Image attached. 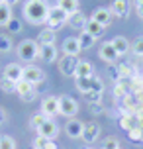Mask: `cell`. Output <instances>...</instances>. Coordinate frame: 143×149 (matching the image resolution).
Wrapping results in <instances>:
<instances>
[{"mask_svg":"<svg viewBox=\"0 0 143 149\" xmlns=\"http://www.w3.org/2000/svg\"><path fill=\"white\" fill-rule=\"evenodd\" d=\"M49 4L45 0H26L22 8V14L26 18V22H30L31 26H41L47 22L49 16Z\"/></svg>","mask_w":143,"mask_h":149,"instance_id":"obj_1","label":"cell"},{"mask_svg":"<svg viewBox=\"0 0 143 149\" xmlns=\"http://www.w3.org/2000/svg\"><path fill=\"white\" fill-rule=\"evenodd\" d=\"M16 53H18L20 61L31 65V63L39 57V43H37V41H33V39H24L22 43L16 47Z\"/></svg>","mask_w":143,"mask_h":149,"instance_id":"obj_2","label":"cell"},{"mask_svg":"<svg viewBox=\"0 0 143 149\" xmlns=\"http://www.w3.org/2000/svg\"><path fill=\"white\" fill-rule=\"evenodd\" d=\"M75 84L83 94H88V92H104V82H102V79H98L96 74L94 77H86V79H76L75 77Z\"/></svg>","mask_w":143,"mask_h":149,"instance_id":"obj_3","label":"cell"},{"mask_svg":"<svg viewBox=\"0 0 143 149\" xmlns=\"http://www.w3.org/2000/svg\"><path fill=\"white\" fill-rule=\"evenodd\" d=\"M69 22V14L67 12H63L59 6H51L49 8V16H47V22H45V28H49V30H59V28H63L65 24Z\"/></svg>","mask_w":143,"mask_h":149,"instance_id":"obj_4","label":"cell"},{"mask_svg":"<svg viewBox=\"0 0 143 149\" xmlns=\"http://www.w3.org/2000/svg\"><path fill=\"white\" fill-rule=\"evenodd\" d=\"M78 63H81V59H78L76 55H67V53H63L61 59H59V73L63 74V77H75Z\"/></svg>","mask_w":143,"mask_h":149,"instance_id":"obj_5","label":"cell"},{"mask_svg":"<svg viewBox=\"0 0 143 149\" xmlns=\"http://www.w3.org/2000/svg\"><path fill=\"white\" fill-rule=\"evenodd\" d=\"M76 112H78V104H76L75 98L69 96V94L59 96V114L61 116H67L71 120L73 116H76Z\"/></svg>","mask_w":143,"mask_h":149,"instance_id":"obj_6","label":"cell"},{"mask_svg":"<svg viewBox=\"0 0 143 149\" xmlns=\"http://www.w3.org/2000/svg\"><path fill=\"white\" fill-rule=\"evenodd\" d=\"M16 94L22 98L24 102H31L35 98V84H31V82L22 79L20 82H16Z\"/></svg>","mask_w":143,"mask_h":149,"instance_id":"obj_7","label":"cell"},{"mask_svg":"<svg viewBox=\"0 0 143 149\" xmlns=\"http://www.w3.org/2000/svg\"><path fill=\"white\" fill-rule=\"evenodd\" d=\"M98 55H100V59L106 61L108 65H114L116 61L120 59V53L116 51V47L112 45V41H104V43L100 45V51H98Z\"/></svg>","mask_w":143,"mask_h":149,"instance_id":"obj_8","label":"cell"},{"mask_svg":"<svg viewBox=\"0 0 143 149\" xmlns=\"http://www.w3.org/2000/svg\"><path fill=\"white\" fill-rule=\"evenodd\" d=\"M24 81L31 82V84H39L45 81V73L37 65H28V67H24Z\"/></svg>","mask_w":143,"mask_h":149,"instance_id":"obj_9","label":"cell"},{"mask_svg":"<svg viewBox=\"0 0 143 149\" xmlns=\"http://www.w3.org/2000/svg\"><path fill=\"white\" fill-rule=\"evenodd\" d=\"M41 112L47 118H53L59 114V96H45L41 100Z\"/></svg>","mask_w":143,"mask_h":149,"instance_id":"obj_10","label":"cell"},{"mask_svg":"<svg viewBox=\"0 0 143 149\" xmlns=\"http://www.w3.org/2000/svg\"><path fill=\"white\" fill-rule=\"evenodd\" d=\"M2 77L8 79V81H12V82H20L24 79V67L18 65V63H8L6 67H4Z\"/></svg>","mask_w":143,"mask_h":149,"instance_id":"obj_11","label":"cell"},{"mask_svg":"<svg viewBox=\"0 0 143 149\" xmlns=\"http://www.w3.org/2000/svg\"><path fill=\"white\" fill-rule=\"evenodd\" d=\"M98 137H100V126H98L96 122H86L81 139H83L84 143H94Z\"/></svg>","mask_w":143,"mask_h":149,"instance_id":"obj_12","label":"cell"},{"mask_svg":"<svg viewBox=\"0 0 143 149\" xmlns=\"http://www.w3.org/2000/svg\"><path fill=\"white\" fill-rule=\"evenodd\" d=\"M83 130H84V124L81 120L71 118L67 122V126H65V134H67L71 139H81V137H83Z\"/></svg>","mask_w":143,"mask_h":149,"instance_id":"obj_13","label":"cell"},{"mask_svg":"<svg viewBox=\"0 0 143 149\" xmlns=\"http://www.w3.org/2000/svg\"><path fill=\"white\" fill-rule=\"evenodd\" d=\"M120 126L124 132H133V130H141L139 126V120H137L135 114H131V112H126L124 116L120 118Z\"/></svg>","mask_w":143,"mask_h":149,"instance_id":"obj_14","label":"cell"},{"mask_svg":"<svg viewBox=\"0 0 143 149\" xmlns=\"http://www.w3.org/2000/svg\"><path fill=\"white\" fill-rule=\"evenodd\" d=\"M37 135H43V137H47V139H55V137L59 135V126L49 118L45 124L37 130Z\"/></svg>","mask_w":143,"mask_h":149,"instance_id":"obj_15","label":"cell"},{"mask_svg":"<svg viewBox=\"0 0 143 149\" xmlns=\"http://www.w3.org/2000/svg\"><path fill=\"white\" fill-rule=\"evenodd\" d=\"M90 18L94 20V22H98L100 26H104V28H106V26L112 24V10H110V8H98Z\"/></svg>","mask_w":143,"mask_h":149,"instance_id":"obj_16","label":"cell"},{"mask_svg":"<svg viewBox=\"0 0 143 149\" xmlns=\"http://www.w3.org/2000/svg\"><path fill=\"white\" fill-rule=\"evenodd\" d=\"M112 16H118V18H128L129 16V2L128 0H114L112 4Z\"/></svg>","mask_w":143,"mask_h":149,"instance_id":"obj_17","label":"cell"},{"mask_svg":"<svg viewBox=\"0 0 143 149\" xmlns=\"http://www.w3.org/2000/svg\"><path fill=\"white\" fill-rule=\"evenodd\" d=\"M81 51H83V49H81V43H78V37H67V39L63 41V53L76 55V57H78Z\"/></svg>","mask_w":143,"mask_h":149,"instance_id":"obj_18","label":"cell"},{"mask_svg":"<svg viewBox=\"0 0 143 149\" xmlns=\"http://www.w3.org/2000/svg\"><path fill=\"white\" fill-rule=\"evenodd\" d=\"M39 57L45 61V63L57 61V47H55V43H51V45H39Z\"/></svg>","mask_w":143,"mask_h":149,"instance_id":"obj_19","label":"cell"},{"mask_svg":"<svg viewBox=\"0 0 143 149\" xmlns=\"http://www.w3.org/2000/svg\"><path fill=\"white\" fill-rule=\"evenodd\" d=\"M86 22H88V20H86V16H84L83 12L78 10V12H75V14L69 16V22H67V24L73 28V30H81V31H83L84 26H86Z\"/></svg>","mask_w":143,"mask_h":149,"instance_id":"obj_20","label":"cell"},{"mask_svg":"<svg viewBox=\"0 0 143 149\" xmlns=\"http://www.w3.org/2000/svg\"><path fill=\"white\" fill-rule=\"evenodd\" d=\"M112 45L116 47V51L120 53V57L131 51V43L128 41V37H124V36H116V37L112 39Z\"/></svg>","mask_w":143,"mask_h":149,"instance_id":"obj_21","label":"cell"},{"mask_svg":"<svg viewBox=\"0 0 143 149\" xmlns=\"http://www.w3.org/2000/svg\"><path fill=\"white\" fill-rule=\"evenodd\" d=\"M76 79H86V77H94V65L90 61H81L75 73Z\"/></svg>","mask_w":143,"mask_h":149,"instance_id":"obj_22","label":"cell"},{"mask_svg":"<svg viewBox=\"0 0 143 149\" xmlns=\"http://www.w3.org/2000/svg\"><path fill=\"white\" fill-rule=\"evenodd\" d=\"M57 6L71 16L75 12H78V0H57Z\"/></svg>","mask_w":143,"mask_h":149,"instance_id":"obj_23","label":"cell"},{"mask_svg":"<svg viewBox=\"0 0 143 149\" xmlns=\"http://www.w3.org/2000/svg\"><path fill=\"white\" fill-rule=\"evenodd\" d=\"M104 30H106L104 26H100L98 22H94L92 18L88 20V22H86V26H84V31H88V33H90V36H94L96 39L102 36V33H104Z\"/></svg>","mask_w":143,"mask_h":149,"instance_id":"obj_24","label":"cell"},{"mask_svg":"<svg viewBox=\"0 0 143 149\" xmlns=\"http://www.w3.org/2000/svg\"><path fill=\"white\" fill-rule=\"evenodd\" d=\"M78 43H81V49L83 51H86V49H90L92 45L96 43V37L94 36H90L88 31H81V36H78Z\"/></svg>","mask_w":143,"mask_h":149,"instance_id":"obj_25","label":"cell"},{"mask_svg":"<svg viewBox=\"0 0 143 149\" xmlns=\"http://www.w3.org/2000/svg\"><path fill=\"white\" fill-rule=\"evenodd\" d=\"M37 43L39 45H51V43H55V31L49 30V28L41 30V31H39V36H37Z\"/></svg>","mask_w":143,"mask_h":149,"instance_id":"obj_26","label":"cell"},{"mask_svg":"<svg viewBox=\"0 0 143 149\" xmlns=\"http://www.w3.org/2000/svg\"><path fill=\"white\" fill-rule=\"evenodd\" d=\"M12 6H8L6 2L0 4V26H8V22L12 20Z\"/></svg>","mask_w":143,"mask_h":149,"instance_id":"obj_27","label":"cell"},{"mask_svg":"<svg viewBox=\"0 0 143 149\" xmlns=\"http://www.w3.org/2000/svg\"><path fill=\"white\" fill-rule=\"evenodd\" d=\"M47 120H49V118H47L43 112H35V114H33V116L30 118V127H33V130L37 132V130L43 126V124H45Z\"/></svg>","mask_w":143,"mask_h":149,"instance_id":"obj_28","label":"cell"},{"mask_svg":"<svg viewBox=\"0 0 143 149\" xmlns=\"http://www.w3.org/2000/svg\"><path fill=\"white\" fill-rule=\"evenodd\" d=\"M114 96L118 98V100H124V98L128 96V88H126V84H124V81H120L116 86H114Z\"/></svg>","mask_w":143,"mask_h":149,"instance_id":"obj_29","label":"cell"},{"mask_svg":"<svg viewBox=\"0 0 143 149\" xmlns=\"http://www.w3.org/2000/svg\"><path fill=\"white\" fill-rule=\"evenodd\" d=\"M0 88L4 90L6 94H14L16 92V82H12V81H8V79H0Z\"/></svg>","mask_w":143,"mask_h":149,"instance_id":"obj_30","label":"cell"},{"mask_svg":"<svg viewBox=\"0 0 143 149\" xmlns=\"http://www.w3.org/2000/svg\"><path fill=\"white\" fill-rule=\"evenodd\" d=\"M0 149H16V141L10 135H0Z\"/></svg>","mask_w":143,"mask_h":149,"instance_id":"obj_31","label":"cell"},{"mask_svg":"<svg viewBox=\"0 0 143 149\" xmlns=\"http://www.w3.org/2000/svg\"><path fill=\"white\" fill-rule=\"evenodd\" d=\"M10 49H12V39L6 33H2L0 36V53H8Z\"/></svg>","mask_w":143,"mask_h":149,"instance_id":"obj_32","label":"cell"},{"mask_svg":"<svg viewBox=\"0 0 143 149\" xmlns=\"http://www.w3.org/2000/svg\"><path fill=\"white\" fill-rule=\"evenodd\" d=\"M131 53L137 55V57H143V37H137L131 43Z\"/></svg>","mask_w":143,"mask_h":149,"instance_id":"obj_33","label":"cell"},{"mask_svg":"<svg viewBox=\"0 0 143 149\" xmlns=\"http://www.w3.org/2000/svg\"><path fill=\"white\" fill-rule=\"evenodd\" d=\"M88 110L92 112V116H100L106 112V108L102 106V102H88Z\"/></svg>","mask_w":143,"mask_h":149,"instance_id":"obj_34","label":"cell"},{"mask_svg":"<svg viewBox=\"0 0 143 149\" xmlns=\"http://www.w3.org/2000/svg\"><path fill=\"white\" fill-rule=\"evenodd\" d=\"M102 149H121L118 137H106L104 143H102Z\"/></svg>","mask_w":143,"mask_h":149,"instance_id":"obj_35","label":"cell"},{"mask_svg":"<svg viewBox=\"0 0 143 149\" xmlns=\"http://www.w3.org/2000/svg\"><path fill=\"white\" fill-rule=\"evenodd\" d=\"M8 31H12V33H20L22 31V22L18 20V18H12L10 22H8Z\"/></svg>","mask_w":143,"mask_h":149,"instance_id":"obj_36","label":"cell"},{"mask_svg":"<svg viewBox=\"0 0 143 149\" xmlns=\"http://www.w3.org/2000/svg\"><path fill=\"white\" fill-rule=\"evenodd\" d=\"M128 139L133 143L143 141V130H133V132H128Z\"/></svg>","mask_w":143,"mask_h":149,"instance_id":"obj_37","label":"cell"},{"mask_svg":"<svg viewBox=\"0 0 143 149\" xmlns=\"http://www.w3.org/2000/svg\"><path fill=\"white\" fill-rule=\"evenodd\" d=\"M49 141H51V139H47V137H43V135H37V137L33 139V149H45Z\"/></svg>","mask_w":143,"mask_h":149,"instance_id":"obj_38","label":"cell"},{"mask_svg":"<svg viewBox=\"0 0 143 149\" xmlns=\"http://www.w3.org/2000/svg\"><path fill=\"white\" fill-rule=\"evenodd\" d=\"M88 102H102V92H88Z\"/></svg>","mask_w":143,"mask_h":149,"instance_id":"obj_39","label":"cell"},{"mask_svg":"<svg viewBox=\"0 0 143 149\" xmlns=\"http://www.w3.org/2000/svg\"><path fill=\"white\" fill-rule=\"evenodd\" d=\"M6 120H8L6 110H4V108H0V126H2V124H6Z\"/></svg>","mask_w":143,"mask_h":149,"instance_id":"obj_40","label":"cell"},{"mask_svg":"<svg viewBox=\"0 0 143 149\" xmlns=\"http://www.w3.org/2000/svg\"><path fill=\"white\" fill-rule=\"evenodd\" d=\"M135 10H137V16L143 20V2H137V4H135Z\"/></svg>","mask_w":143,"mask_h":149,"instance_id":"obj_41","label":"cell"},{"mask_svg":"<svg viewBox=\"0 0 143 149\" xmlns=\"http://www.w3.org/2000/svg\"><path fill=\"white\" fill-rule=\"evenodd\" d=\"M4 2H6L8 6H14V4H18V2H20V0H4Z\"/></svg>","mask_w":143,"mask_h":149,"instance_id":"obj_42","label":"cell"},{"mask_svg":"<svg viewBox=\"0 0 143 149\" xmlns=\"http://www.w3.org/2000/svg\"><path fill=\"white\" fill-rule=\"evenodd\" d=\"M137 2H143V0H135V4H137Z\"/></svg>","mask_w":143,"mask_h":149,"instance_id":"obj_43","label":"cell"},{"mask_svg":"<svg viewBox=\"0 0 143 149\" xmlns=\"http://www.w3.org/2000/svg\"><path fill=\"white\" fill-rule=\"evenodd\" d=\"M2 2H4V0H0V4H2Z\"/></svg>","mask_w":143,"mask_h":149,"instance_id":"obj_44","label":"cell"},{"mask_svg":"<svg viewBox=\"0 0 143 149\" xmlns=\"http://www.w3.org/2000/svg\"><path fill=\"white\" fill-rule=\"evenodd\" d=\"M86 149H92V147H86Z\"/></svg>","mask_w":143,"mask_h":149,"instance_id":"obj_45","label":"cell"}]
</instances>
